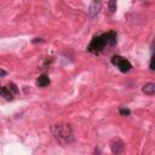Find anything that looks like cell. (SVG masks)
Listing matches in <instances>:
<instances>
[{
  "label": "cell",
  "mask_w": 155,
  "mask_h": 155,
  "mask_svg": "<svg viewBox=\"0 0 155 155\" xmlns=\"http://www.w3.org/2000/svg\"><path fill=\"white\" fill-rule=\"evenodd\" d=\"M51 132L54 139L63 147L70 145L75 142V133L70 124H65V122L56 124L51 127Z\"/></svg>",
  "instance_id": "6da1fadb"
},
{
  "label": "cell",
  "mask_w": 155,
  "mask_h": 155,
  "mask_svg": "<svg viewBox=\"0 0 155 155\" xmlns=\"http://www.w3.org/2000/svg\"><path fill=\"white\" fill-rule=\"evenodd\" d=\"M117 42V35L115 31H108V33H103L101 35H96L93 36V39L91 40L90 45L87 46V50L91 53H99L102 52L107 46H114Z\"/></svg>",
  "instance_id": "7a4b0ae2"
},
{
  "label": "cell",
  "mask_w": 155,
  "mask_h": 155,
  "mask_svg": "<svg viewBox=\"0 0 155 155\" xmlns=\"http://www.w3.org/2000/svg\"><path fill=\"white\" fill-rule=\"evenodd\" d=\"M111 63L114 65H116L121 73H127L132 68V64L130 63V61H127L126 58H124L121 56H117V54L111 58Z\"/></svg>",
  "instance_id": "3957f363"
},
{
  "label": "cell",
  "mask_w": 155,
  "mask_h": 155,
  "mask_svg": "<svg viewBox=\"0 0 155 155\" xmlns=\"http://www.w3.org/2000/svg\"><path fill=\"white\" fill-rule=\"evenodd\" d=\"M110 150L113 154H121L125 151V143L120 138H115L110 143Z\"/></svg>",
  "instance_id": "277c9868"
},
{
  "label": "cell",
  "mask_w": 155,
  "mask_h": 155,
  "mask_svg": "<svg viewBox=\"0 0 155 155\" xmlns=\"http://www.w3.org/2000/svg\"><path fill=\"white\" fill-rule=\"evenodd\" d=\"M101 7H102V4H101V0H93L88 7V17L91 19L96 18L101 11Z\"/></svg>",
  "instance_id": "5b68a950"
},
{
  "label": "cell",
  "mask_w": 155,
  "mask_h": 155,
  "mask_svg": "<svg viewBox=\"0 0 155 155\" xmlns=\"http://www.w3.org/2000/svg\"><path fill=\"white\" fill-rule=\"evenodd\" d=\"M142 91H143V93H145L147 96H154V93H155V84H154V82H148V84H145V85L143 86Z\"/></svg>",
  "instance_id": "8992f818"
},
{
  "label": "cell",
  "mask_w": 155,
  "mask_h": 155,
  "mask_svg": "<svg viewBox=\"0 0 155 155\" xmlns=\"http://www.w3.org/2000/svg\"><path fill=\"white\" fill-rule=\"evenodd\" d=\"M0 96L4 97V98H6V99H8V101H11L15 94L11 92V90L8 88V86H5V87H0Z\"/></svg>",
  "instance_id": "52a82bcc"
},
{
  "label": "cell",
  "mask_w": 155,
  "mask_h": 155,
  "mask_svg": "<svg viewBox=\"0 0 155 155\" xmlns=\"http://www.w3.org/2000/svg\"><path fill=\"white\" fill-rule=\"evenodd\" d=\"M36 84L40 87H46V86L50 85V79H48L47 75H40L38 78V80H36Z\"/></svg>",
  "instance_id": "ba28073f"
},
{
  "label": "cell",
  "mask_w": 155,
  "mask_h": 155,
  "mask_svg": "<svg viewBox=\"0 0 155 155\" xmlns=\"http://www.w3.org/2000/svg\"><path fill=\"white\" fill-rule=\"evenodd\" d=\"M108 7H109L110 13H114V12L116 11V7H117V5H116V0H109Z\"/></svg>",
  "instance_id": "9c48e42d"
},
{
  "label": "cell",
  "mask_w": 155,
  "mask_h": 155,
  "mask_svg": "<svg viewBox=\"0 0 155 155\" xmlns=\"http://www.w3.org/2000/svg\"><path fill=\"white\" fill-rule=\"evenodd\" d=\"M119 113H120L121 116H128V115L131 114V110H130L128 108H120Z\"/></svg>",
  "instance_id": "30bf717a"
},
{
  "label": "cell",
  "mask_w": 155,
  "mask_h": 155,
  "mask_svg": "<svg viewBox=\"0 0 155 155\" xmlns=\"http://www.w3.org/2000/svg\"><path fill=\"white\" fill-rule=\"evenodd\" d=\"M7 75V73L4 70V69H0V78H4V76H6Z\"/></svg>",
  "instance_id": "8fae6325"
}]
</instances>
